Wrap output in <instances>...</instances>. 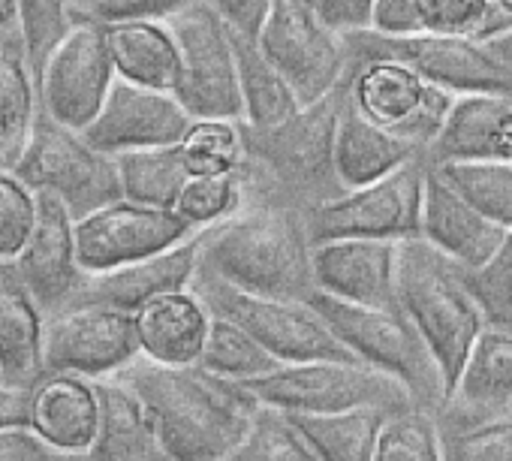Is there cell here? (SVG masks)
Here are the masks:
<instances>
[{
    "instance_id": "1",
    "label": "cell",
    "mask_w": 512,
    "mask_h": 461,
    "mask_svg": "<svg viewBox=\"0 0 512 461\" xmlns=\"http://www.w3.org/2000/svg\"><path fill=\"white\" fill-rule=\"evenodd\" d=\"M145 404L169 461H223L241 446L260 401L241 380L202 365H160L142 353L118 374Z\"/></svg>"
},
{
    "instance_id": "2",
    "label": "cell",
    "mask_w": 512,
    "mask_h": 461,
    "mask_svg": "<svg viewBox=\"0 0 512 461\" xmlns=\"http://www.w3.org/2000/svg\"><path fill=\"white\" fill-rule=\"evenodd\" d=\"M199 272L238 290L308 302L317 293L314 239L302 211L247 202L199 233Z\"/></svg>"
},
{
    "instance_id": "3",
    "label": "cell",
    "mask_w": 512,
    "mask_h": 461,
    "mask_svg": "<svg viewBox=\"0 0 512 461\" xmlns=\"http://www.w3.org/2000/svg\"><path fill=\"white\" fill-rule=\"evenodd\" d=\"M344 91L347 79L338 91L317 103H305L275 127L256 130L244 124L247 154L238 175L247 202L284 205L308 214L347 190L335 163Z\"/></svg>"
},
{
    "instance_id": "4",
    "label": "cell",
    "mask_w": 512,
    "mask_h": 461,
    "mask_svg": "<svg viewBox=\"0 0 512 461\" xmlns=\"http://www.w3.org/2000/svg\"><path fill=\"white\" fill-rule=\"evenodd\" d=\"M398 305L428 341L452 395L470 347L488 326L467 287L464 266L422 236L404 239L398 248Z\"/></svg>"
},
{
    "instance_id": "5",
    "label": "cell",
    "mask_w": 512,
    "mask_h": 461,
    "mask_svg": "<svg viewBox=\"0 0 512 461\" xmlns=\"http://www.w3.org/2000/svg\"><path fill=\"white\" fill-rule=\"evenodd\" d=\"M332 332L371 368L398 377L419 410L440 416L449 404V383L434 359L428 341L413 326V320L395 308H374V305H353L341 302L326 293H314L308 299Z\"/></svg>"
},
{
    "instance_id": "6",
    "label": "cell",
    "mask_w": 512,
    "mask_h": 461,
    "mask_svg": "<svg viewBox=\"0 0 512 461\" xmlns=\"http://www.w3.org/2000/svg\"><path fill=\"white\" fill-rule=\"evenodd\" d=\"M190 290L202 299L211 317H223L250 332L266 350H272L284 365L296 362H362L323 320L311 302H290L256 296L223 284L196 269Z\"/></svg>"
},
{
    "instance_id": "7",
    "label": "cell",
    "mask_w": 512,
    "mask_h": 461,
    "mask_svg": "<svg viewBox=\"0 0 512 461\" xmlns=\"http://www.w3.org/2000/svg\"><path fill=\"white\" fill-rule=\"evenodd\" d=\"M13 172L31 190L55 193L73 220H82L115 199H124L115 157L97 151L79 130L55 121L43 106L34 115L28 145Z\"/></svg>"
},
{
    "instance_id": "8",
    "label": "cell",
    "mask_w": 512,
    "mask_h": 461,
    "mask_svg": "<svg viewBox=\"0 0 512 461\" xmlns=\"http://www.w3.org/2000/svg\"><path fill=\"white\" fill-rule=\"evenodd\" d=\"M241 383L260 404L287 413H341L377 407L395 416L416 407L410 389L398 377L365 362H296Z\"/></svg>"
},
{
    "instance_id": "9",
    "label": "cell",
    "mask_w": 512,
    "mask_h": 461,
    "mask_svg": "<svg viewBox=\"0 0 512 461\" xmlns=\"http://www.w3.org/2000/svg\"><path fill=\"white\" fill-rule=\"evenodd\" d=\"M347 94L362 115H368L389 133L410 139L425 151V157L458 97L443 85L425 79L410 64L386 55H350Z\"/></svg>"
},
{
    "instance_id": "10",
    "label": "cell",
    "mask_w": 512,
    "mask_h": 461,
    "mask_svg": "<svg viewBox=\"0 0 512 461\" xmlns=\"http://www.w3.org/2000/svg\"><path fill=\"white\" fill-rule=\"evenodd\" d=\"M425 175H428V157H419L371 184L350 187L338 199L311 208L305 220L314 245L329 239L404 242L419 236Z\"/></svg>"
},
{
    "instance_id": "11",
    "label": "cell",
    "mask_w": 512,
    "mask_h": 461,
    "mask_svg": "<svg viewBox=\"0 0 512 461\" xmlns=\"http://www.w3.org/2000/svg\"><path fill=\"white\" fill-rule=\"evenodd\" d=\"M181 52L175 97L193 118H241V88L232 28L211 7L193 4L166 22Z\"/></svg>"
},
{
    "instance_id": "12",
    "label": "cell",
    "mask_w": 512,
    "mask_h": 461,
    "mask_svg": "<svg viewBox=\"0 0 512 461\" xmlns=\"http://www.w3.org/2000/svg\"><path fill=\"white\" fill-rule=\"evenodd\" d=\"M347 52L356 58L386 55L410 64L425 79L443 85L452 94H512V67L503 64L485 40L446 37V34H401L389 37L365 31L344 37Z\"/></svg>"
},
{
    "instance_id": "13",
    "label": "cell",
    "mask_w": 512,
    "mask_h": 461,
    "mask_svg": "<svg viewBox=\"0 0 512 461\" xmlns=\"http://www.w3.org/2000/svg\"><path fill=\"white\" fill-rule=\"evenodd\" d=\"M256 43L284 73L302 103L329 97L347 79V40L329 31L305 0H278Z\"/></svg>"
},
{
    "instance_id": "14",
    "label": "cell",
    "mask_w": 512,
    "mask_h": 461,
    "mask_svg": "<svg viewBox=\"0 0 512 461\" xmlns=\"http://www.w3.org/2000/svg\"><path fill=\"white\" fill-rule=\"evenodd\" d=\"M193 236L196 229L175 208L115 199L76 220V257L88 275H97L163 254Z\"/></svg>"
},
{
    "instance_id": "15",
    "label": "cell",
    "mask_w": 512,
    "mask_h": 461,
    "mask_svg": "<svg viewBox=\"0 0 512 461\" xmlns=\"http://www.w3.org/2000/svg\"><path fill=\"white\" fill-rule=\"evenodd\" d=\"M136 314L85 305L43 323V377H112L139 356Z\"/></svg>"
},
{
    "instance_id": "16",
    "label": "cell",
    "mask_w": 512,
    "mask_h": 461,
    "mask_svg": "<svg viewBox=\"0 0 512 461\" xmlns=\"http://www.w3.org/2000/svg\"><path fill=\"white\" fill-rule=\"evenodd\" d=\"M115 79L106 28L79 19L40 76V106L64 127L82 133L100 115Z\"/></svg>"
},
{
    "instance_id": "17",
    "label": "cell",
    "mask_w": 512,
    "mask_h": 461,
    "mask_svg": "<svg viewBox=\"0 0 512 461\" xmlns=\"http://www.w3.org/2000/svg\"><path fill=\"white\" fill-rule=\"evenodd\" d=\"M37 202V226L13 266L43 320H49L70 308L85 287L88 272L76 257V220L67 205L49 190H37Z\"/></svg>"
},
{
    "instance_id": "18",
    "label": "cell",
    "mask_w": 512,
    "mask_h": 461,
    "mask_svg": "<svg viewBox=\"0 0 512 461\" xmlns=\"http://www.w3.org/2000/svg\"><path fill=\"white\" fill-rule=\"evenodd\" d=\"M193 115L172 91L142 88L115 79L100 115L82 130V136L103 154H127L163 145H181Z\"/></svg>"
},
{
    "instance_id": "19",
    "label": "cell",
    "mask_w": 512,
    "mask_h": 461,
    "mask_svg": "<svg viewBox=\"0 0 512 461\" xmlns=\"http://www.w3.org/2000/svg\"><path fill=\"white\" fill-rule=\"evenodd\" d=\"M398 248L392 239H329L314 245L317 290L353 305H398Z\"/></svg>"
},
{
    "instance_id": "20",
    "label": "cell",
    "mask_w": 512,
    "mask_h": 461,
    "mask_svg": "<svg viewBox=\"0 0 512 461\" xmlns=\"http://www.w3.org/2000/svg\"><path fill=\"white\" fill-rule=\"evenodd\" d=\"M196 269H199V233L163 254H154V257L109 269V272L88 275L85 287L70 302V308L103 305V308L136 314L139 308H145L148 302L160 296L190 290Z\"/></svg>"
},
{
    "instance_id": "21",
    "label": "cell",
    "mask_w": 512,
    "mask_h": 461,
    "mask_svg": "<svg viewBox=\"0 0 512 461\" xmlns=\"http://www.w3.org/2000/svg\"><path fill=\"white\" fill-rule=\"evenodd\" d=\"M419 236L437 251L452 257L464 269H479L500 248L506 226L482 214L467 196H461L431 163L422 190V226Z\"/></svg>"
},
{
    "instance_id": "22",
    "label": "cell",
    "mask_w": 512,
    "mask_h": 461,
    "mask_svg": "<svg viewBox=\"0 0 512 461\" xmlns=\"http://www.w3.org/2000/svg\"><path fill=\"white\" fill-rule=\"evenodd\" d=\"M443 419L512 416V329L485 326L470 347Z\"/></svg>"
},
{
    "instance_id": "23",
    "label": "cell",
    "mask_w": 512,
    "mask_h": 461,
    "mask_svg": "<svg viewBox=\"0 0 512 461\" xmlns=\"http://www.w3.org/2000/svg\"><path fill=\"white\" fill-rule=\"evenodd\" d=\"M512 160V94H461L428 148V163Z\"/></svg>"
},
{
    "instance_id": "24",
    "label": "cell",
    "mask_w": 512,
    "mask_h": 461,
    "mask_svg": "<svg viewBox=\"0 0 512 461\" xmlns=\"http://www.w3.org/2000/svg\"><path fill=\"white\" fill-rule=\"evenodd\" d=\"M91 383L100 404V422L82 461H169L139 395L118 377H97Z\"/></svg>"
},
{
    "instance_id": "25",
    "label": "cell",
    "mask_w": 512,
    "mask_h": 461,
    "mask_svg": "<svg viewBox=\"0 0 512 461\" xmlns=\"http://www.w3.org/2000/svg\"><path fill=\"white\" fill-rule=\"evenodd\" d=\"M43 323L13 260H0V374L7 386L34 389L43 380Z\"/></svg>"
},
{
    "instance_id": "26",
    "label": "cell",
    "mask_w": 512,
    "mask_h": 461,
    "mask_svg": "<svg viewBox=\"0 0 512 461\" xmlns=\"http://www.w3.org/2000/svg\"><path fill=\"white\" fill-rule=\"evenodd\" d=\"M211 314L193 290L169 293L136 311V335L145 359L160 365H199Z\"/></svg>"
},
{
    "instance_id": "27",
    "label": "cell",
    "mask_w": 512,
    "mask_h": 461,
    "mask_svg": "<svg viewBox=\"0 0 512 461\" xmlns=\"http://www.w3.org/2000/svg\"><path fill=\"white\" fill-rule=\"evenodd\" d=\"M425 157L419 145L410 139H401L389 133L386 127L374 124L368 115H362L350 94L344 91L341 121H338V142H335V163L344 187H362L371 184L395 169H401L410 160Z\"/></svg>"
},
{
    "instance_id": "28",
    "label": "cell",
    "mask_w": 512,
    "mask_h": 461,
    "mask_svg": "<svg viewBox=\"0 0 512 461\" xmlns=\"http://www.w3.org/2000/svg\"><path fill=\"white\" fill-rule=\"evenodd\" d=\"M100 422L94 383L76 374H52L34 386L31 428L64 452H88Z\"/></svg>"
},
{
    "instance_id": "29",
    "label": "cell",
    "mask_w": 512,
    "mask_h": 461,
    "mask_svg": "<svg viewBox=\"0 0 512 461\" xmlns=\"http://www.w3.org/2000/svg\"><path fill=\"white\" fill-rule=\"evenodd\" d=\"M106 43L118 79L175 94L178 73H181V52L166 22L106 25Z\"/></svg>"
},
{
    "instance_id": "30",
    "label": "cell",
    "mask_w": 512,
    "mask_h": 461,
    "mask_svg": "<svg viewBox=\"0 0 512 461\" xmlns=\"http://www.w3.org/2000/svg\"><path fill=\"white\" fill-rule=\"evenodd\" d=\"M235 61H238V88H241V121L247 127H275L296 115L305 103L284 79V73L266 58L253 37L235 34Z\"/></svg>"
},
{
    "instance_id": "31",
    "label": "cell",
    "mask_w": 512,
    "mask_h": 461,
    "mask_svg": "<svg viewBox=\"0 0 512 461\" xmlns=\"http://www.w3.org/2000/svg\"><path fill=\"white\" fill-rule=\"evenodd\" d=\"M389 416L392 413L377 407L341 413H290L320 461H371Z\"/></svg>"
},
{
    "instance_id": "32",
    "label": "cell",
    "mask_w": 512,
    "mask_h": 461,
    "mask_svg": "<svg viewBox=\"0 0 512 461\" xmlns=\"http://www.w3.org/2000/svg\"><path fill=\"white\" fill-rule=\"evenodd\" d=\"M115 163H118L124 199H133L142 205L175 208L190 178L184 157H181V145L127 151V154H118Z\"/></svg>"
},
{
    "instance_id": "33",
    "label": "cell",
    "mask_w": 512,
    "mask_h": 461,
    "mask_svg": "<svg viewBox=\"0 0 512 461\" xmlns=\"http://www.w3.org/2000/svg\"><path fill=\"white\" fill-rule=\"evenodd\" d=\"M37 109L40 91L25 61L22 37H13L0 43V145L22 157Z\"/></svg>"
},
{
    "instance_id": "34",
    "label": "cell",
    "mask_w": 512,
    "mask_h": 461,
    "mask_svg": "<svg viewBox=\"0 0 512 461\" xmlns=\"http://www.w3.org/2000/svg\"><path fill=\"white\" fill-rule=\"evenodd\" d=\"M199 365L226 380H253L284 368V362L272 350H266L238 323L223 317H211Z\"/></svg>"
},
{
    "instance_id": "35",
    "label": "cell",
    "mask_w": 512,
    "mask_h": 461,
    "mask_svg": "<svg viewBox=\"0 0 512 461\" xmlns=\"http://www.w3.org/2000/svg\"><path fill=\"white\" fill-rule=\"evenodd\" d=\"M247 142L241 118H193L181 139V157L190 175H238Z\"/></svg>"
},
{
    "instance_id": "36",
    "label": "cell",
    "mask_w": 512,
    "mask_h": 461,
    "mask_svg": "<svg viewBox=\"0 0 512 461\" xmlns=\"http://www.w3.org/2000/svg\"><path fill=\"white\" fill-rule=\"evenodd\" d=\"M461 196L500 226H512V160H446L431 163Z\"/></svg>"
},
{
    "instance_id": "37",
    "label": "cell",
    "mask_w": 512,
    "mask_h": 461,
    "mask_svg": "<svg viewBox=\"0 0 512 461\" xmlns=\"http://www.w3.org/2000/svg\"><path fill=\"white\" fill-rule=\"evenodd\" d=\"M16 4H19V34H22L25 61L31 67L34 82L40 85V76L52 52L76 28L79 16L73 10V0H16Z\"/></svg>"
},
{
    "instance_id": "38",
    "label": "cell",
    "mask_w": 512,
    "mask_h": 461,
    "mask_svg": "<svg viewBox=\"0 0 512 461\" xmlns=\"http://www.w3.org/2000/svg\"><path fill=\"white\" fill-rule=\"evenodd\" d=\"M440 452L443 461H512V416L491 419H443Z\"/></svg>"
},
{
    "instance_id": "39",
    "label": "cell",
    "mask_w": 512,
    "mask_h": 461,
    "mask_svg": "<svg viewBox=\"0 0 512 461\" xmlns=\"http://www.w3.org/2000/svg\"><path fill=\"white\" fill-rule=\"evenodd\" d=\"M232 461H320L287 410L260 404Z\"/></svg>"
},
{
    "instance_id": "40",
    "label": "cell",
    "mask_w": 512,
    "mask_h": 461,
    "mask_svg": "<svg viewBox=\"0 0 512 461\" xmlns=\"http://www.w3.org/2000/svg\"><path fill=\"white\" fill-rule=\"evenodd\" d=\"M509 22L497 0H419V34L485 40Z\"/></svg>"
},
{
    "instance_id": "41",
    "label": "cell",
    "mask_w": 512,
    "mask_h": 461,
    "mask_svg": "<svg viewBox=\"0 0 512 461\" xmlns=\"http://www.w3.org/2000/svg\"><path fill=\"white\" fill-rule=\"evenodd\" d=\"M244 205H247V193H244L241 175L235 172L232 175H190L175 202V211L196 229V233H202V229L223 223Z\"/></svg>"
},
{
    "instance_id": "42",
    "label": "cell",
    "mask_w": 512,
    "mask_h": 461,
    "mask_svg": "<svg viewBox=\"0 0 512 461\" xmlns=\"http://www.w3.org/2000/svg\"><path fill=\"white\" fill-rule=\"evenodd\" d=\"M371 461H443L437 416L419 407L389 416Z\"/></svg>"
},
{
    "instance_id": "43",
    "label": "cell",
    "mask_w": 512,
    "mask_h": 461,
    "mask_svg": "<svg viewBox=\"0 0 512 461\" xmlns=\"http://www.w3.org/2000/svg\"><path fill=\"white\" fill-rule=\"evenodd\" d=\"M464 278L485 323L512 329V226L491 260L479 269H464Z\"/></svg>"
},
{
    "instance_id": "44",
    "label": "cell",
    "mask_w": 512,
    "mask_h": 461,
    "mask_svg": "<svg viewBox=\"0 0 512 461\" xmlns=\"http://www.w3.org/2000/svg\"><path fill=\"white\" fill-rule=\"evenodd\" d=\"M37 190L13 169H0V260H16L37 226Z\"/></svg>"
},
{
    "instance_id": "45",
    "label": "cell",
    "mask_w": 512,
    "mask_h": 461,
    "mask_svg": "<svg viewBox=\"0 0 512 461\" xmlns=\"http://www.w3.org/2000/svg\"><path fill=\"white\" fill-rule=\"evenodd\" d=\"M193 4L202 0H73V10L79 19L106 28L121 22H169Z\"/></svg>"
},
{
    "instance_id": "46",
    "label": "cell",
    "mask_w": 512,
    "mask_h": 461,
    "mask_svg": "<svg viewBox=\"0 0 512 461\" xmlns=\"http://www.w3.org/2000/svg\"><path fill=\"white\" fill-rule=\"evenodd\" d=\"M0 461H82V455L52 446L31 425H7L0 428Z\"/></svg>"
},
{
    "instance_id": "47",
    "label": "cell",
    "mask_w": 512,
    "mask_h": 461,
    "mask_svg": "<svg viewBox=\"0 0 512 461\" xmlns=\"http://www.w3.org/2000/svg\"><path fill=\"white\" fill-rule=\"evenodd\" d=\"M380 0H314V13L338 37L374 31Z\"/></svg>"
},
{
    "instance_id": "48",
    "label": "cell",
    "mask_w": 512,
    "mask_h": 461,
    "mask_svg": "<svg viewBox=\"0 0 512 461\" xmlns=\"http://www.w3.org/2000/svg\"><path fill=\"white\" fill-rule=\"evenodd\" d=\"M278 0H211V7L223 16V22L244 37H260V31L266 28L272 10Z\"/></svg>"
},
{
    "instance_id": "49",
    "label": "cell",
    "mask_w": 512,
    "mask_h": 461,
    "mask_svg": "<svg viewBox=\"0 0 512 461\" xmlns=\"http://www.w3.org/2000/svg\"><path fill=\"white\" fill-rule=\"evenodd\" d=\"M34 389H16L0 383V428L7 425H31Z\"/></svg>"
},
{
    "instance_id": "50",
    "label": "cell",
    "mask_w": 512,
    "mask_h": 461,
    "mask_svg": "<svg viewBox=\"0 0 512 461\" xmlns=\"http://www.w3.org/2000/svg\"><path fill=\"white\" fill-rule=\"evenodd\" d=\"M19 34V4L16 0H0V43H7Z\"/></svg>"
},
{
    "instance_id": "51",
    "label": "cell",
    "mask_w": 512,
    "mask_h": 461,
    "mask_svg": "<svg viewBox=\"0 0 512 461\" xmlns=\"http://www.w3.org/2000/svg\"><path fill=\"white\" fill-rule=\"evenodd\" d=\"M485 46L503 61V64H509L512 67V22L509 25H503L500 31H494L491 37H485Z\"/></svg>"
},
{
    "instance_id": "52",
    "label": "cell",
    "mask_w": 512,
    "mask_h": 461,
    "mask_svg": "<svg viewBox=\"0 0 512 461\" xmlns=\"http://www.w3.org/2000/svg\"><path fill=\"white\" fill-rule=\"evenodd\" d=\"M19 163V154L16 151H10V148H4L0 145V169H13Z\"/></svg>"
},
{
    "instance_id": "53",
    "label": "cell",
    "mask_w": 512,
    "mask_h": 461,
    "mask_svg": "<svg viewBox=\"0 0 512 461\" xmlns=\"http://www.w3.org/2000/svg\"><path fill=\"white\" fill-rule=\"evenodd\" d=\"M497 7H500V10H503L509 19H512V0H497Z\"/></svg>"
},
{
    "instance_id": "54",
    "label": "cell",
    "mask_w": 512,
    "mask_h": 461,
    "mask_svg": "<svg viewBox=\"0 0 512 461\" xmlns=\"http://www.w3.org/2000/svg\"><path fill=\"white\" fill-rule=\"evenodd\" d=\"M305 4H308V7H314V0H305Z\"/></svg>"
},
{
    "instance_id": "55",
    "label": "cell",
    "mask_w": 512,
    "mask_h": 461,
    "mask_svg": "<svg viewBox=\"0 0 512 461\" xmlns=\"http://www.w3.org/2000/svg\"><path fill=\"white\" fill-rule=\"evenodd\" d=\"M0 383H4V374H0Z\"/></svg>"
},
{
    "instance_id": "56",
    "label": "cell",
    "mask_w": 512,
    "mask_h": 461,
    "mask_svg": "<svg viewBox=\"0 0 512 461\" xmlns=\"http://www.w3.org/2000/svg\"><path fill=\"white\" fill-rule=\"evenodd\" d=\"M223 461H232V458H223Z\"/></svg>"
}]
</instances>
